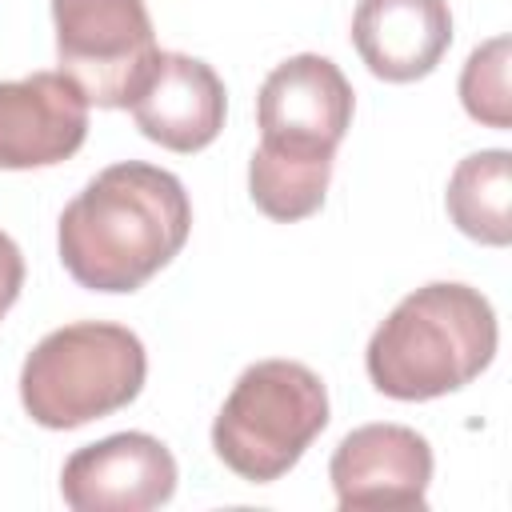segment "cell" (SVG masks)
Returning a JSON list of instances; mask_svg holds the SVG:
<instances>
[{"instance_id": "obj_8", "label": "cell", "mask_w": 512, "mask_h": 512, "mask_svg": "<svg viewBox=\"0 0 512 512\" xmlns=\"http://www.w3.org/2000/svg\"><path fill=\"white\" fill-rule=\"evenodd\" d=\"M328 480L344 512L424 508L432 484V448L408 424H364L336 444Z\"/></svg>"}, {"instance_id": "obj_5", "label": "cell", "mask_w": 512, "mask_h": 512, "mask_svg": "<svg viewBox=\"0 0 512 512\" xmlns=\"http://www.w3.org/2000/svg\"><path fill=\"white\" fill-rule=\"evenodd\" d=\"M60 72L96 108H128L152 60L156 32L144 0H52Z\"/></svg>"}, {"instance_id": "obj_7", "label": "cell", "mask_w": 512, "mask_h": 512, "mask_svg": "<svg viewBox=\"0 0 512 512\" xmlns=\"http://www.w3.org/2000/svg\"><path fill=\"white\" fill-rule=\"evenodd\" d=\"M176 456L148 432H116L76 448L60 472L72 512H148L176 492Z\"/></svg>"}, {"instance_id": "obj_4", "label": "cell", "mask_w": 512, "mask_h": 512, "mask_svg": "<svg viewBox=\"0 0 512 512\" xmlns=\"http://www.w3.org/2000/svg\"><path fill=\"white\" fill-rule=\"evenodd\" d=\"M328 428V388L300 360H256L212 420V448L248 484H272Z\"/></svg>"}, {"instance_id": "obj_6", "label": "cell", "mask_w": 512, "mask_h": 512, "mask_svg": "<svg viewBox=\"0 0 512 512\" xmlns=\"http://www.w3.org/2000/svg\"><path fill=\"white\" fill-rule=\"evenodd\" d=\"M352 84L328 56L300 52L276 64L256 96L260 156L284 164L332 168L336 148L352 124Z\"/></svg>"}, {"instance_id": "obj_14", "label": "cell", "mask_w": 512, "mask_h": 512, "mask_svg": "<svg viewBox=\"0 0 512 512\" xmlns=\"http://www.w3.org/2000/svg\"><path fill=\"white\" fill-rule=\"evenodd\" d=\"M508 60H512V40L508 36L484 40L464 60V72H460V104L484 128H512Z\"/></svg>"}, {"instance_id": "obj_9", "label": "cell", "mask_w": 512, "mask_h": 512, "mask_svg": "<svg viewBox=\"0 0 512 512\" xmlns=\"http://www.w3.org/2000/svg\"><path fill=\"white\" fill-rule=\"evenodd\" d=\"M88 136V100L64 72L0 80V168H52L80 152Z\"/></svg>"}, {"instance_id": "obj_15", "label": "cell", "mask_w": 512, "mask_h": 512, "mask_svg": "<svg viewBox=\"0 0 512 512\" xmlns=\"http://www.w3.org/2000/svg\"><path fill=\"white\" fill-rule=\"evenodd\" d=\"M20 288H24V256H20L16 240L8 232H0V320L16 304Z\"/></svg>"}, {"instance_id": "obj_3", "label": "cell", "mask_w": 512, "mask_h": 512, "mask_svg": "<svg viewBox=\"0 0 512 512\" xmlns=\"http://www.w3.org/2000/svg\"><path fill=\"white\" fill-rule=\"evenodd\" d=\"M148 376L144 344L124 324L76 320L48 332L20 368V404L32 424L68 432L128 408Z\"/></svg>"}, {"instance_id": "obj_1", "label": "cell", "mask_w": 512, "mask_h": 512, "mask_svg": "<svg viewBox=\"0 0 512 512\" xmlns=\"http://www.w3.org/2000/svg\"><path fill=\"white\" fill-rule=\"evenodd\" d=\"M192 204L184 184L156 164L124 160L96 172L60 212L56 248L88 292H136L188 244Z\"/></svg>"}, {"instance_id": "obj_2", "label": "cell", "mask_w": 512, "mask_h": 512, "mask_svg": "<svg viewBox=\"0 0 512 512\" xmlns=\"http://www.w3.org/2000/svg\"><path fill=\"white\" fill-rule=\"evenodd\" d=\"M496 312L472 284L436 280L408 292L372 332L364 368L392 400H436L472 384L496 356Z\"/></svg>"}, {"instance_id": "obj_11", "label": "cell", "mask_w": 512, "mask_h": 512, "mask_svg": "<svg viewBox=\"0 0 512 512\" xmlns=\"http://www.w3.org/2000/svg\"><path fill=\"white\" fill-rule=\"evenodd\" d=\"M448 44V0H360L352 12V48L376 80H424L444 60Z\"/></svg>"}, {"instance_id": "obj_13", "label": "cell", "mask_w": 512, "mask_h": 512, "mask_svg": "<svg viewBox=\"0 0 512 512\" xmlns=\"http://www.w3.org/2000/svg\"><path fill=\"white\" fill-rule=\"evenodd\" d=\"M328 180H332V168L324 164H284L260 152H252L248 160V196L264 216L280 224L320 212L328 196Z\"/></svg>"}, {"instance_id": "obj_10", "label": "cell", "mask_w": 512, "mask_h": 512, "mask_svg": "<svg viewBox=\"0 0 512 512\" xmlns=\"http://www.w3.org/2000/svg\"><path fill=\"white\" fill-rule=\"evenodd\" d=\"M132 120L136 128L168 148V152H200L208 148L228 112L224 80L212 72V64L188 56V52H156L140 92L132 96Z\"/></svg>"}, {"instance_id": "obj_12", "label": "cell", "mask_w": 512, "mask_h": 512, "mask_svg": "<svg viewBox=\"0 0 512 512\" xmlns=\"http://www.w3.org/2000/svg\"><path fill=\"white\" fill-rule=\"evenodd\" d=\"M512 156L504 148H484L464 156L444 192V208L452 224L488 248H504L512 240Z\"/></svg>"}]
</instances>
